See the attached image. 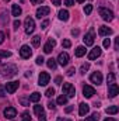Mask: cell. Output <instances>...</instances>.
Listing matches in <instances>:
<instances>
[{
	"mask_svg": "<svg viewBox=\"0 0 119 121\" xmlns=\"http://www.w3.org/2000/svg\"><path fill=\"white\" fill-rule=\"evenodd\" d=\"M55 45H56V41H55L53 38H51V39L45 44V47H44V52H45V54H51V52L53 51Z\"/></svg>",
	"mask_w": 119,
	"mask_h": 121,
	"instance_id": "30bf717a",
	"label": "cell"
},
{
	"mask_svg": "<svg viewBox=\"0 0 119 121\" xmlns=\"http://www.w3.org/2000/svg\"><path fill=\"white\" fill-rule=\"evenodd\" d=\"M90 111V106L87 103H81L80 106H79V114L83 117V116H87Z\"/></svg>",
	"mask_w": 119,
	"mask_h": 121,
	"instance_id": "2e32d148",
	"label": "cell"
},
{
	"mask_svg": "<svg viewBox=\"0 0 119 121\" xmlns=\"http://www.w3.org/2000/svg\"><path fill=\"white\" fill-rule=\"evenodd\" d=\"M21 11H23V10H21V7H20L18 4H14L13 9H11V14H13L14 17H18V16L21 14Z\"/></svg>",
	"mask_w": 119,
	"mask_h": 121,
	"instance_id": "d6986e66",
	"label": "cell"
},
{
	"mask_svg": "<svg viewBox=\"0 0 119 121\" xmlns=\"http://www.w3.org/2000/svg\"><path fill=\"white\" fill-rule=\"evenodd\" d=\"M119 48V38H116L115 39V49H118Z\"/></svg>",
	"mask_w": 119,
	"mask_h": 121,
	"instance_id": "816d5d0a",
	"label": "cell"
},
{
	"mask_svg": "<svg viewBox=\"0 0 119 121\" xmlns=\"http://www.w3.org/2000/svg\"><path fill=\"white\" fill-rule=\"evenodd\" d=\"M39 100H41V93H38V91H34L30 96V101H32V103H38Z\"/></svg>",
	"mask_w": 119,
	"mask_h": 121,
	"instance_id": "ffe728a7",
	"label": "cell"
},
{
	"mask_svg": "<svg viewBox=\"0 0 119 121\" xmlns=\"http://www.w3.org/2000/svg\"><path fill=\"white\" fill-rule=\"evenodd\" d=\"M111 47V39L109 38H105L104 39V48H109Z\"/></svg>",
	"mask_w": 119,
	"mask_h": 121,
	"instance_id": "836d02e7",
	"label": "cell"
},
{
	"mask_svg": "<svg viewBox=\"0 0 119 121\" xmlns=\"http://www.w3.org/2000/svg\"><path fill=\"white\" fill-rule=\"evenodd\" d=\"M31 3L32 4H41V3H44V0H31Z\"/></svg>",
	"mask_w": 119,
	"mask_h": 121,
	"instance_id": "c3c4849f",
	"label": "cell"
},
{
	"mask_svg": "<svg viewBox=\"0 0 119 121\" xmlns=\"http://www.w3.org/2000/svg\"><path fill=\"white\" fill-rule=\"evenodd\" d=\"M35 62H36V65H42V63L45 62V59H44L42 56H38V58H36V60H35Z\"/></svg>",
	"mask_w": 119,
	"mask_h": 121,
	"instance_id": "f35d334b",
	"label": "cell"
},
{
	"mask_svg": "<svg viewBox=\"0 0 119 121\" xmlns=\"http://www.w3.org/2000/svg\"><path fill=\"white\" fill-rule=\"evenodd\" d=\"M60 3H62L60 0H52V4L53 6H60Z\"/></svg>",
	"mask_w": 119,
	"mask_h": 121,
	"instance_id": "681fc988",
	"label": "cell"
},
{
	"mask_svg": "<svg viewBox=\"0 0 119 121\" xmlns=\"http://www.w3.org/2000/svg\"><path fill=\"white\" fill-rule=\"evenodd\" d=\"M83 41H84V44L90 47V45H92L94 44V32L92 31H90L88 34H86L84 35V38H83Z\"/></svg>",
	"mask_w": 119,
	"mask_h": 121,
	"instance_id": "e0dca14e",
	"label": "cell"
},
{
	"mask_svg": "<svg viewBox=\"0 0 119 121\" xmlns=\"http://www.w3.org/2000/svg\"><path fill=\"white\" fill-rule=\"evenodd\" d=\"M45 94H46L48 97H52V96L55 94V89H52V87H51V89H48V90H46V93H45Z\"/></svg>",
	"mask_w": 119,
	"mask_h": 121,
	"instance_id": "d590c367",
	"label": "cell"
},
{
	"mask_svg": "<svg viewBox=\"0 0 119 121\" xmlns=\"http://www.w3.org/2000/svg\"><path fill=\"white\" fill-rule=\"evenodd\" d=\"M17 116V110L14 108V107H7L6 110H4V117H7V118H14Z\"/></svg>",
	"mask_w": 119,
	"mask_h": 121,
	"instance_id": "9a60e30c",
	"label": "cell"
},
{
	"mask_svg": "<svg viewBox=\"0 0 119 121\" xmlns=\"http://www.w3.org/2000/svg\"><path fill=\"white\" fill-rule=\"evenodd\" d=\"M24 26H25V32L27 34H32L34 30H35V21H34V18L27 17L25 21H24Z\"/></svg>",
	"mask_w": 119,
	"mask_h": 121,
	"instance_id": "277c9868",
	"label": "cell"
},
{
	"mask_svg": "<svg viewBox=\"0 0 119 121\" xmlns=\"http://www.w3.org/2000/svg\"><path fill=\"white\" fill-rule=\"evenodd\" d=\"M13 26H14V30H18V27H20V26H21V21H20V20H16V21H14V24H13Z\"/></svg>",
	"mask_w": 119,
	"mask_h": 121,
	"instance_id": "74e56055",
	"label": "cell"
},
{
	"mask_svg": "<svg viewBox=\"0 0 119 121\" xmlns=\"http://www.w3.org/2000/svg\"><path fill=\"white\" fill-rule=\"evenodd\" d=\"M31 75H32V73H31V72H27V73H25V78H30Z\"/></svg>",
	"mask_w": 119,
	"mask_h": 121,
	"instance_id": "db71d44e",
	"label": "cell"
},
{
	"mask_svg": "<svg viewBox=\"0 0 119 121\" xmlns=\"http://www.w3.org/2000/svg\"><path fill=\"white\" fill-rule=\"evenodd\" d=\"M98 34H99L101 37H108V35L112 34V30H111L109 27H107V26H101L99 30H98Z\"/></svg>",
	"mask_w": 119,
	"mask_h": 121,
	"instance_id": "ac0fdd59",
	"label": "cell"
},
{
	"mask_svg": "<svg viewBox=\"0 0 119 121\" xmlns=\"http://www.w3.org/2000/svg\"><path fill=\"white\" fill-rule=\"evenodd\" d=\"M56 121H64V120H63V118H60V117H59V118H58ZM66 121H71V120H66Z\"/></svg>",
	"mask_w": 119,
	"mask_h": 121,
	"instance_id": "9f6ffc18",
	"label": "cell"
},
{
	"mask_svg": "<svg viewBox=\"0 0 119 121\" xmlns=\"http://www.w3.org/2000/svg\"><path fill=\"white\" fill-rule=\"evenodd\" d=\"M51 80V76L48 72H41L39 73V78H38V85L39 86H46Z\"/></svg>",
	"mask_w": 119,
	"mask_h": 121,
	"instance_id": "5b68a950",
	"label": "cell"
},
{
	"mask_svg": "<svg viewBox=\"0 0 119 121\" xmlns=\"http://www.w3.org/2000/svg\"><path fill=\"white\" fill-rule=\"evenodd\" d=\"M4 37H6V35H4V32H3V31H0V44H3V42H4Z\"/></svg>",
	"mask_w": 119,
	"mask_h": 121,
	"instance_id": "f6af8a7d",
	"label": "cell"
},
{
	"mask_svg": "<svg viewBox=\"0 0 119 121\" xmlns=\"http://www.w3.org/2000/svg\"><path fill=\"white\" fill-rule=\"evenodd\" d=\"M48 24H49V21H48V20H44V21H42V24H41V28H46V27H48Z\"/></svg>",
	"mask_w": 119,
	"mask_h": 121,
	"instance_id": "7bdbcfd3",
	"label": "cell"
},
{
	"mask_svg": "<svg viewBox=\"0 0 119 121\" xmlns=\"http://www.w3.org/2000/svg\"><path fill=\"white\" fill-rule=\"evenodd\" d=\"M48 107H49L51 110H55V107H56V103H55L53 100H51V101H48Z\"/></svg>",
	"mask_w": 119,
	"mask_h": 121,
	"instance_id": "e575fe53",
	"label": "cell"
},
{
	"mask_svg": "<svg viewBox=\"0 0 119 121\" xmlns=\"http://www.w3.org/2000/svg\"><path fill=\"white\" fill-rule=\"evenodd\" d=\"M23 121H31V117H30V113L28 111L23 113Z\"/></svg>",
	"mask_w": 119,
	"mask_h": 121,
	"instance_id": "4dcf8cb0",
	"label": "cell"
},
{
	"mask_svg": "<svg viewBox=\"0 0 119 121\" xmlns=\"http://www.w3.org/2000/svg\"><path fill=\"white\" fill-rule=\"evenodd\" d=\"M118 93H119L118 85L116 83H109V86H108V94H109V97L114 99V97H116Z\"/></svg>",
	"mask_w": 119,
	"mask_h": 121,
	"instance_id": "8992f818",
	"label": "cell"
},
{
	"mask_svg": "<svg viewBox=\"0 0 119 121\" xmlns=\"http://www.w3.org/2000/svg\"><path fill=\"white\" fill-rule=\"evenodd\" d=\"M11 56V52L10 51H0V58H10Z\"/></svg>",
	"mask_w": 119,
	"mask_h": 121,
	"instance_id": "83f0119b",
	"label": "cell"
},
{
	"mask_svg": "<svg viewBox=\"0 0 119 121\" xmlns=\"http://www.w3.org/2000/svg\"><path fill=\"white\" fill-rule=\"evenodd\" d=\"M118 106H111V107H108L107 108V114H116L118 113Z\"/></svg>",
	"mask_w": 119,
	"mask_h": 121,
	"instance_id": "d4e9b609",
	"label": "cell"
},
{
	"mask_svg": "<svg viewBox=\"0 0 119 121\" xmlns=\"http://www.w3.org/2000/svg\"><path fill=\"white\" fill-rule=\"evenodd\" d=\"M1 75L4 76V78H11V76H16L17 75V66L16 65H4V66H1Z\"/></svg>",
	"mask_w": 119,
	"mask_h": 121,
	"instance_id": "6da1fadb",
	"label": "cell"
},
{
	"mask_svg": "<svg viewBox=\"0 0 119 121\" xmlns=\"http://www.w3.org/2000/svg\"><path fill=\"white\" fill-rule=\"evenodd\" d=\"M98 13H99V16H101V18L104 20V21H112L114 20V13L111 11V10H108V9H105V7H99L98 9Z\"/></svg>",
	"mask_w": 119,
	"mask_h": 121,
	"instance_id": "7a4b0ae2",
	"label": "cell"
},
{
	"mask_svg": "<svg viewBox=\"0 0 119 121\" xmlns=\"http://www.w3.org/2000/svg\"><path fill=\"white\" fill-rule=\"evenodd\" d=\"M71 110H73V106H69V107H66V108H64V111H66V113H70Z\"/></svg>",
	"mask_w": 119,
	"mask_h": 121,
	"instance_id": "f907efd6",
	"label": "cell"
},
{
	"mask_svg": "<svg viewBox=\"0 0 119 121\" xmlns=\"http://www.w3.org/2000/svg\"><path fill=\"white\" fill-rule=\"evenodd\" d=\"M18 86H20L18 82H8V83L6 85V91H7L8 94H13V93H16V90L18 89Z\"/></svg>",
	"mask_w": 119,
	"mask_h": 121,
	"instance_id": "9c48e42d",
	"label": "cell"
},
{
	"mask_svg": "<svg viewBox=\"0 0 119 121\" xmlns=\"http://www.w3.org/2000/svg\"><path fill=\"white\" fill-rule=\"evenodd\" d=\"M69 59H70V58H69V55H67L66 52H60L59 56H58V62H59L62 66H66V65L69 63Z\"/></svg>",
	"mask_w": 119,
	"mask_h": 121,
	"instance_id": "5bb4252c",
	"label": "cell"
},
{
	"mask_svg": "<svg viewBox=\"0 0 119 121\" xmlns=\"http://www.w3.org/2000/svg\"><path fill=\"white\" fill-rule=\"evenodd\" d=\"M91 11H92V6H91V4H87V6L84 7V13H86V14H90Z\"/></svg>",
	"mask_w": 119,
	"mask_h": 121,
	"instance_id": "1f68e13d",
	"label": "cell"
},
{
	"mask_svg": "<svg viewBox=\"0 0 119 121\" xmlns=\"http://www.w3.org/2000/svg\"><path fill=\"white\" fill-rule=\"evenodd\" d=\"M84 54H86V47L81 45V47H77V48H76V56H77V58H81Z\"/></svg>",
	"mask_w": 119,
	"mask_h": 121,
	"instance_id": "7402d4cb",
	"label": "cell"
},
{
	"mask_svg": "<svg viewBox=\"0 0 119 121\" xmlns=\"http://www.w3.org/2000/svg\"><path fill=\"white\" fill-rule=\"evenodd\" d=\"M4 96H6V90L3 86H0V97H4Z\"/></svg>",
	"mask_w": 119,
	"mask_h": 121,
	"instance_id": "ee69618b",
	"label": "cell"
},
{
	"mask_svg": "<svg viewBox=\"0 0 119 121\" xmlns=\"http://www.w3.org/2000/svg\"><path fill=\"white\" fill-rule=\"evenodd\" d=\"M74 72H76V69H74V68H70V69L67 70V76H73Z\"/></svg>",
	"mask_w": 119,
	"mask_h": 121,
	"instance_id": "60d3db41",
	"label": "cell"
},
{
	"mask_svg": "<svg viewBox=\"0 0 119 121\" xmlns=\"http://www.w3.org/2000/svg\"><path fill=\"white\" fill-rule=\"evenodd\" d=\"M83 94H84V97L91 99V97L95 94V90H94V87H91V86H88V85H86V86L83 87Z\"/></svg>",
	"mask_w": 119,
	"mask_h": 121,
	"instance_id": "4fadbf2b",
	"label": "cell"
},
{
	"mask_svg": "<svg viewBox=\"0 0 119 121\" xmlns=\"http://www.w3.org/2000/svg\"><path fill=\"white\" fill-rule=\"evenodd\" d=\"M34 113H35L36 116L42 114V113H44V107H42V106H35V107H34Z\"/></svg>",
	"mask_w": 119,
	"mask_h": 121,
	"instance_id": "4316f807",
	"label": "cell"
},
{
	"mask_svg": "<svg viewBox=\"0 0 119 121\" xmlns=\"http://www.w3.org/2000/svg\"><path fill=\"white\" fill-rule=\"evenodd\" d=\"M71 34H73V35H79V31H77V30H73V31H71Z\"/></svg>",
	"mask_w": 119,
	"mask_h": 121,
	"instance_id": "f5cc1de1",
	"label": "cell"
},
{
	"mask_svg": "<svg viewBox=\"0 0 119 121\" xmlns=\"http://www.w3.org/2000/svg\"><path fill=\"white\" fill-rule=\"evenodd\" d=\"M56 103H58L59 106H63V104H66V103H67V97H66L64 94H62V96H59V97H58Z\"/></svg>",
	"mask_w": 119,
	"mask_h": 121,
	"instance_id": "cb8c5ba5",
	"label": "cell"
},
{
	"mask_svg": "<svg viewBox=\"0 0 119 121\" xmlns=\"http://www.w3.org/2000/svg\"><path fill=\"white\" fill-rule=\"evenodd\" d=\"M108 83H115V73L108 75Z\"/></svg>",
	"mask_w": 119,
	"mask_h": 121,
	"instance_id": "f546056e",
	"label": "cell"
},
{
	"mask_svg": "<svg viewBox=\"0 0 119 121\" xmlns=\"http://www.w3.org/2000/svg\"><path fill=\"white\" fill-rule=\"evenodd\" d=\"M46 65H48V68H49V69H56V66H58V62H56V59L51 58V59L46 60Z\"/></svg>",
	"mask_w": 119,
	"mask_h": 121,
	"instance_id": "603a6c76",
	"label": "cell"
},
{
	"mask_svg": "<svg viewBox=\"0 0 119 121\" xmlns=\"http://www.w3.org/2000/svg\"><path fill=\"white\" fill-rule=\"evenodd\" d=\"M20 103H21L23 106H28V104H30V101H28L25 97H21V99H20Z\"/></svg>",
	"mask_w": 119,
	"mask_h": 121,
	"instance_id": "8d00e7d4",
	"label": "cell"
},
{
	"mask_svg": "<svg viewBox=\"0 0 119 121\" xmlns=\"http://www.w3.org/2000/svg\"><path fill=\"white\" fill-rule=\"evenodd\" d=\"M88 69H90V63H83L81 68H80V72H81V73H86Z\"/></svg>",
	"mask_w": 119,
	"mask_h": 121,
	"instance_id": "f1b7e54d",
	"label": "cell"
},
{
	"mask_svg": "<svg viewBox=\"0 0 119 121\" xmlns=\"http://www.w3.org/2000/svg\"><path fill=\"white\" fill-rule=\"evenodd\" d=\"M62 45H63L64 48H70V45H71V42H70L69 39H63V42H62Z\"/></svg>",
	"mask_w": 119,
	"mask_h": 121,
	"instance_id": "d6a6232c",
	"label": "cell"
},
{
	"mask_svg": "<svg viewBox=\"0 0 119 121\" xmlns=\"http://www.w3.org/2000/svg\"><path fill=\"white\" fill-rule=\"evenodd\" d=\"M49 11H51V9H49V7H46V6H41V7L36 10V17H38V18H42V17L48 16V14H49Z\"/></svg>",
	"mask_w": 119,
	"mask_h": 121,
	"instance_id": "8fae6325",
	"label": "cell"
},
{
	"mask_svg": "<svg viewBox=\"0 0 119 121\" xmlns=\"http://www.w3.org/2000/svg\"><path fill=\"white\" fill-rule=\"evenodd\" d=\"M55 83H56V85H62V78H60V76H58V78L55 79Z\"/></svg>",
	"mask_w": 119,
	"mask_h": 121,
	"instance_id": "7dc6e473",
	"label": "cell"
},
{
	"mask_svg": "<svg viewBox=\"0 0 119 121\" xmlns=\"http://www.w3.org/2000/svg\"><path fill=\"white\" fill-rule=\"evenodd\" d=\"M101 52H102V49H101L99 47H94V48L91 49V52L88 54V59L90 60L97 59L98 56H101Z\"/></svg>",
	"mask_w": 119,
	"mask_h": 121,
	"instance_id": "ba28073f",
	"label": "cell"
},
{
	"mask_svg": "<svg viewBox=\"0 0 119 121\" xmlns=\"http://www.w3.org/2000/svg\"><path fill=\"white\" fill-rule=\"evenodd\" d=\"M90 80L92 83H95V85H101L102 83V75H101V72H94L90 76Z\"/></svg>",
	"mask_w": 119,
	"mask_h": 121,
	"instance_id": "7c38bea8",
	"label": "cell"
},
{
	"mask_svg": "<svg viewBox=\"0 0 119 121\" xmlns=\"http://www.w3.org/2000/svg\"><path fill=\"white\" fill-rule=\"evenodd\" d=\"M39 121H46V116L42 113V114H39Z\"/></svg>",
	"mask_w": 119,
	"mask_h": 121,
	"instance_id": "bcb514c9",
	"label": "cell"
},
{
	"mask_svg": "<svg viewBox=\"0 0 119 121\" xmlns=\"http://www.w3.org/2000/svg\"><path fill=\"white\" fill-rule=\"evenodd\" d=\"M76 1H77V3H83L84 0H76Z\"/></svg>",
	"mask_w": 119,
	"mask_h": 121,
	"instance_id": "680465c9",
	"label": "cell"
},
{
	"mask_svg": "<svg viewBox=\"0 0 119 121\" xmlns=\"http://www.w3.org/2000/svg\"><path fill=\"white\" fill-rule=\"evenodd\" d=\"M104 121H116V120H114V118H105Z\"/></svg>",
	"mask_w": 119,
	"mask_h": 121,
	"instance_id": "11a10c76",
	"label": "cell"
},
{
	"mask_svg": "<svg viewBox=\"0 0 119 121\" xmlns=\"http://www.w3.org/2000/svg\"><path fill=\"white\" fill-rule=\"evenodd\" d=\"M84 121H92V118H91V117H88V118H86Z\"/></svg>",
	"mask_w": 119,
	"mask_h": 121,
	"instance_id": "6f0895ef",
	"label": "cell"
},
{
	"mask_svg": "<svg viewBox=\"0 0 119 121\" xmlns=\"http://www.w3.org/2000/svg\"><path fill=\"white\" fill-rule=\"evenodd\" d=\"M64 4L69 6V7L70 6H74V0H64Z\"/></svg>",
	"mask_w": 119,
	"mask_h": 121,
	"instance_id": "b9f144b4",
	"label": "cell"
},
{
	"mask_svg": "<svg viewBox=\"0 0 119 121\" xmlns=\"http://www.w3.org/2000/svg\"><path fill=\"white\" fill-rule=\"evenodd\" d=\"M4 1H10V0H4Z\"/></svg>",
	"mask_w": 119,
	"mask_h": 121,
	"instance_id": "91938a15",
	"label": "cell"
},
{
	"mask_svg": "<svg viewBox=\"0 0 119 121\" xmlns=\"http://www.w3.org/2000/svg\"><path fill=\"white\" fill-rule=\"evenodd\" d=\"M32 45H34V47H39V45H41V37H39V35L32 37Z\"/></svg>",
	"mask_w": 119,
	"mask_h": 121,
	"instance_id": "484cf974",
	"label": "cell"
},
{
	"mask_svg": "<svg viewBox=\"0 0 119 121\" xmlns=\"http://www.w3.org/2000/svg\"><path fill=\"white\" fill-rule=\"evenodd\" d=\"M59 18L62 21H67V20H69V11H67V10H60L59 11Z\"/></svg>",
	"mask_w": 119,
	"mask_h": 121,
	"instance_id": "44dd1931",
	"label": "cell"
},
{
	"mask_svg": "<svg viewBox=\"0 0 119 121\" xmlns=\"http://www.w3.org/2000/svg\"><path fill=\"white\" fill-rule=\"evenodd\" d=\"M91 118H92V121H98L99 120V114H98V113H94V114L91 116Z\"/></svg>",
	"mask_w": 119,
	"mask_h": 121,
	"instance_id": "ab89813d",
	"label": "cell"
},
{
	"mask_svg": "<svg viewBox=\"0 0 119 121\" xmlns=\"http://www.w3.org/2000/svg\"><path fill=\"white\" fill-rule=\"evenodd\" d=\"M20 55H21V58L28 59L31 55H32V51H31V48L28 47V45H23L21 49H20Z\"/></svg>",
	"mask_w": 119,
	"mask_h": 121,
	"instance_id": "52a82bcc",
	"label": "cell"
},
{
	"mask_svg": "<svg viewBox=\"0 0 119 121\" xmlns=\"http://www.w3.org/2000/svg\"><path fill=\"white\" fill-rule=\"evenodd\" d=\"M63 94H64L66 97H74V94H76L74 86H73L71 83H64V85H63Z\"/></svg>",
	"mask_w": 119,
	"mask_h": 121,
	"instance_id": "3957f363",
	"label": "cell"
}]
</instances>
